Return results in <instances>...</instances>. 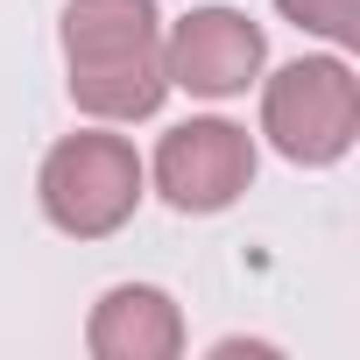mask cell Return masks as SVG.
<instances>
[{"mask_svg": "<svg viewBox=\"0 0 360 360\" xmlns=\"http://www.w3.org/2000/svg\"><path fill=\"white\" fill-rule=\"evenodd\" d=\"M148 198V162L106 120L57 134L36 169V205L64 240H113Z\"/></svg>", "mask_w": 360, "mask_h": 360, "instance_id": "cell-2", "label": "cell"}, {"mask_svg": "<svg viewBox=\"0 0 360 360\" xmlns=\"http://www.w3.org/2000/svg\"><path fill=\"white\" fill-rule=\"evenodd\" d=\"M233 353H283L269 339H212V360H233Z\"/></svg>", "mask_w": 360, "mask_h": 360, "instance_id": "cell-8", "label": "cell"}, {"mask_svg": "<svg viewBox=\"0 0 360 360\" xmlns=\"http://www.w3.org/2000/svg\"><path fill=\"white\" fill-rule=\"evenodd\" d=\"M57 43H64V92L85 120L134 127L162 113L169 71L155 0H64Z\"/></svg>", "mask_w": 360, "mask_h": 360, "instance_id": "cell-1", "label": "cell"}, {"mask_svg": "<svg viewBox=\"0 0 360 360\" xmlns=\"http://www.w3.org/2000/svg\"><path fill=\"white\" fill-rule=\"evenodd\" d=\"M255 92H262V141L283 162L332 169V162L353 155V141H360V78H353L346 50L262 71Z\"/></svg>", "mask_w": 360, "mask_h": 360, "instance_id": "cell-3", "label": "cell"}, {"mask_svg": "<svg viewBox=\"0 0 360 360\" xmlns=\"http://www.w3.org/2000/svg\"><path fill=\"white\" fill-rule=\"evenodd\" d=\"M255 169H262V148L240 120L226 113H191L176 120L155 155H148V191L184 212V219H212V212H233L248 191H255Z\"/></svg>", "mask_w": 360, "mask_h": 360, "instance_id": "cell-4", "label": "cell"}, {"mask_svg": "<svg viewBox=\"0 0 360 360\" xmlns=\"http://www.w3.org/2000/svg\"><path fill=\"white\" fill-rule=\"evenodd\" d=\"M276 15L332 50H360V0H276Z\"/></svg>", "mask_w": 360, "mask_h": 360, "instance_id": "cell-7", "label": "cell"}, {"mask_svg": "<svg viewBox=\"0 0 360 360\" xmlns=\"http://www.w3.org/2000/svg\"><path fill=\"white\" fill-rule=\"evenodd\" d=\"M184 346H191L184 304L162 283H113V290H99V304L85 318L92 360H176Z\"/></svg>", "mask_w": 360, "mask_h": 360, "instance_id": "cell-6", "label": "cell"}, {"mask_svg": "<svg viewBox=\"0 0 360 360\" xmlns=\"http://www.w3.org/2000/svg\"><path fill=\"white\" fill-rule=\"evenodd\" d=\"M162 71L169 92H191V99H240L255 92V78L269 71V36L248 8H191L162 29Z\"/></svg>", "mask_w": 360, "mask_h": 360, "instance_id": "cell-5", "label": "cell"}]
</instances>
